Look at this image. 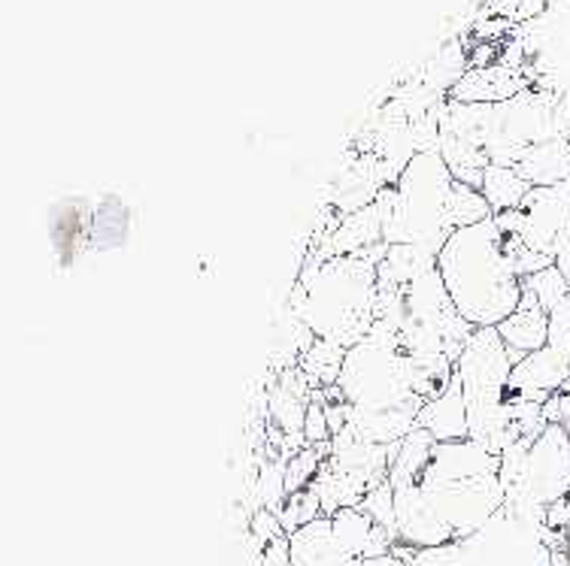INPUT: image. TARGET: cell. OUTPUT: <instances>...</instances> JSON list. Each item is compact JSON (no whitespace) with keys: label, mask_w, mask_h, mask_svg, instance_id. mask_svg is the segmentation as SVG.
<instances>
[{"label":"cell","mask_w":570,"mask_h":566,"mask_svg":"<svg viewBox=\"0 0 570 566\" xmlns=\"http://www.w3.org/2000/svg\"><path fill=\"white\" fill-rule=\"evenodd\" d=\"M525 88H531L525 70L494 61L489 67H471L459 79V86L450 91V100H459V103H504V100L522 95Z\"/></svg>","instance_id":"52a82bcc"},{"label":"cell","mask_w":570,"mask_h":566,"mask_svg":"<svg viewBox=\"0 0 570 566\" xmlns=\"http://www.w3.org/2000/svg\"><path fill=\"white\" fill-rule=\"evenodd\" d=\"M358 566H416L413 564V555H410V548H404V545H395L389 555H380V557H367V560H362Z\"/></svg>","instance_id":"ac0fdd59"},{"label":"cell","mask_w":570,"mask_h":566,"mask_svg":"<svg viewBox=\"0 0 570 566\" xmlns=\"http://www.w3.org/2000/svg\"><path fill=\"white\" fill-rule=\"evenodd\" d=\"M522 242L556 261L570 237V182L531 188L522 203Z\"/></svg>","instance_id":"5b68a950"},{"label":"cell","mask_w":570,"mask_h":566,"mask_svg":"<svg viewBox=\"0 0 570 566\" xmlns=\"http://www.w3.org/2000/svg\"><path fill=\"white\" fill-rule=\"evenodd\" d=\"M552 140H570V100L525 88L504 103H492L483 140L492 163L515 167L531 146Z\"/></svg>","instance_id":"277c9868"},{"label":"cell","mask_w":570,"mask_h":566,"mask_svg":"<svg viewBox=\"0 0 570 566\" xmlns=\"http://www.w3.org/2000/svg\"><path fill=\"white\" fill-rule=\"evenodd\" d=\"M515 173L522 176L531 188L570 182V140L531 146L515 163Z\"/></svg>","instance_id":"8fae6325"},{"label":"cell","mask_w":570,"mask_h":566,"mask_svg":"<svg viewBox=\"0 0 570 566\" xmlns=\"http://www.w3.org/2000/svg\"><path fill=\"white\" fill-rule=\"evenodd\" d=\"M564 534H568L570 539V494H568V500H564Z\"/></svg>","instance_id":"44dd1931"},{"label":"cell","mask_w":570,"mask_h":566,"mask_svg":"<svg viewBox=\"0 0 570 566\" xmlns=\"http://www.w3.org/2000/svg\"><path fill=\"white\" fill-rule=\"evenodd\" d=\"M416 427L434 436L438 443L471 439V415H468V400H464V388H461L459 376H452L450 385L422 406Z\"/></svg>","instance_id":"ba28073f"},{"label":"cell","mask_w":570,"mask_h":566,"mask_svg":"<svg viewBox=\"0 0 570 566\" xmlns=\"http://www.w3.org/2000/svg\"><path fill=\"white\" fill-rule=\"evenodd\" d=\"M522 285H525V291H531V295L538 297V304L543 306L547 312H552V309L570 295L568 279L561 276V270L556 264L547 267V270L534 272V276H528V279H522Z\"/></svg>","instance_id":"5bb4252c"},{"label":"cell","mask_w":570,"mask_h":566,"mask_svg":"<svg viewBox=\"0 0 570 566\" xmlns=\"http://www.w3.org/2000/svg\"><path fill=\"white\" fill-rule=\"evenodd\" d=\"M383 251L385 242L358 255L304 258L288 291V312H295L318 339L352 349L376 321V264Z\"/></svg>","instance_id":"7a4b0ae2"},{"label":"cell","mask_w":570,"mask_h":566,"mask_svg":"<svg viewBox=\"0 0 570 566\" xmlns=\"http://www.w3.org/2000/svg\"><path fill=\"white\" fill-rule=\"evenodd\" d=\"M549 566H570L568 548H552V560H549Z\"/></svg>","instance_id":"ffe728a7"},{"label":"cell","mask_w":570,"mask_h":566,"mask_svg":"<svg viewBox=\"0 0 570 566\" xmlns=\"http://www.w3.org/2000/svg\"><path fill=\"white\" fill-rule=\"evenodd\" d=\"M455 186L459 179L443 155L419 152L395 186H385L376 197L385 246H416L438 258L455 234Z\"/></svg>","instance_id":"3957f363"},{"label":"cell","mask_w":570,"mask_h":566,"mask_svg":"<svg viewBox=\"0 0 570 566\" xmlns=\"http://www.w3.org/2000/svg\"><path fill=\"white\" fill-rule=\"evenodd\" d=\"M498 225L485 218L471 228H459L438 255V272L459 316L471 327H498L522 304V272L515 267V242Z\"/></svg>","instance_id":"6da1fadb"},{"label":"cell","mask_w":570,"mask_h":566,"mask_svg":"<svg viewBox=\"0 0 570 566\" xmlns=\"http://www.w3.org/2000/svg\"><path fill=\"white\" fill-rule=\"evenodd\" d=\"M556 267H559L561 276H564L570 285V237H568V242H564V246L559 249V255H556Z\"/></svg>","instance_id":"d6986e66"},{"label":"cell","mask_w":570,"mask_h":566,"mask_svg":"<svg viewBox=\"0 0 570 566\" xmlns=\"http://www.w3.org/2000/svg\"><path fill=\"white\" fill-rule=\"evenodd\" d=\"M288 552H292V566H358L362 560L337 543L331 530V518L322 515L313 524H304L301 530L288 536Z\"/></svg>","instance_id":"9c48e42d"},{"label":"cell","mask_w":570,"mask_h":566,"mask_svg":"<svg viewBox=\"0 0 570 566\" xmlns=\"http://www.w3.org/2000/svg\"><path fill=\"white\" fill-rule=\"evenodd\" d=\"M480 191L489 200L492 212H510V209H519L525 203L528 186L522 176L515 173V167H501V163H489L483 173V186Z\"/></svg>","instance_id":"4fadbf2b"},{"label":"cell","mask_w":570,"mask_h":566,"mask_svg":"<svg viewBox=\"0 0 570 566\" xmlns=\"http://www.w3.org/2000/svg\"><path fill=\"white\" fill-rule=\"evenodd\" d=\"M346 351L350 349H343V346L331 342V339L316 337V342L301 355L297 367H301V373L307 376V381L313 385V391H328V388L337 385L343 370V360H346Z\"/></svg>","instance_id":"7c38bea8"},{"label":"cell","mask_w":570,"mask_h":566,"mask_svg":"<svg viewBox=\"0 0 570 566\" xmlns=\"http://www.w3.org/2000/svg\"><path fill=\"white\" fill-rule=\"evenodd\" d=\"M570 381V355L543 346L534 355L515 360L510 373V388L507 397H522V400H538L547 404L552 394L564 388Z\"/></svg>","instance_id":"8992f818"},{"label":"cell","mask_w":570,"mask_h":566,"mask_svg":"<svg viewBox=\"0 0 570 566\" xmlns=\"http://www.w3.org/2000/svg\"><path fill=\"white\" fill-rule=\"evenodd\" d=\"M276 515H279V524H283L285 536H292L295 530H301L304 524H313L316 518H322V503H318V497L309 488L297 490V494H292V497L285 500V506Z\"/></svg>","instance_id":"9a60e30c"},{"label":"cell","mask_w":570,"mask_h":566,"mask_svg":"<svg viewBox=\"0 0 570 566\" xmlns=\"http://www.w3.org/2000/svg\"><path fill=\"white\" fill-rule=\"evenodd\" d=\"M543 418H547V425L570 427V381L543 404Z\"/></svg>","instance_id":"e0dca14e"},{"label":"cell","mask_w":570,"mask_h":566,"mask_svg":"<svg viewBox=\"0 0 570 566\" xmlns=\"http://www.w3.org/2000/svg\"><path fill=\"white\" fill-rule=\"evenodd\" d=\"M362 509L371 515L373 522L385 527L389 534L397 539V515H395V488H392V481L385 479L380 481L376 488H371L364 494Z\"/></svg>","instance_id":"2e32d148"},{"label":"cell","mask_w":570,"mask_h":566,"mask_svg":"<svg viewBox=\"0 0 570 566\" xmlns=\"http://www.w3.org/2000/svg\"><path fill=\"white\" fill-rule=\"evenodd\" d=\"M498 334L504 339V346L510 349L513 360L528 358V355H534V351H540L549 342V312L538 304V297L525 291L519 309L507 318L504 325H498Z\"/></svg>","instance_id":"30bf717a"}]
</instances>
